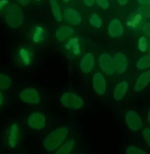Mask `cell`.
Returning <instances> with one entry per match:
<instances>
[{
    "label": "cell",
    "mask_w": 150,
    "mask_h": 154,
    "mask_svg": "<svg viewBox=\"0 0 150 154\" xmlns=\"http://www.w3.org/2000/svg\"><path fill=\"white\" fill-rule=\"evenodd\" d=\"M5 21L10 28H19L23 21V14L21 8L15 4L10 5L5 12Z\"/></svg>",
    "instance_id": "obj_4"
},
{
    "label": "cell",
    "mask_w": 150,
    "mask_h": 154,
    "mask_svg": "<svg viewBox=\"0 0 150 154\" xmlns=\"http://www.w3.org/2000/svg\"></svg>",
    "instance_id": "obj_39"
},
{
    "label": "cell",
    "mask_w": 150,
    "mask_h": 154,
    "mask_svg": "<svg viewBox=\"0 0 150 154\" xmlns=\"http://www.w3.org/2000/svg\"><path fill=\"white\" fill-rule=\"evenodd\" d=\"M21 127L19 123L14 122L9 125L4 133L5 146L10 149H14L20 144L21 140Z\"/></svg>",
    "instance_id": "obj_3"
},
{
    "label": "cell",
    "mask_w": 150,
    "mask_h": 154,
    "mask_svg": "<svg viewBox=\"0 0 150 154\" xmlns=\"http://www.w3.org/2000/svg\"><path fill=\"white\" fill-rule=\"evenodd\" d=\"M70 129L67 126H60L53 130L43 139V146L48 152H55L66 140Z\"/></svg>",
    "instance_id": "obj_1"
},
{
    "label": "cell",
    "mask_w": 150,
    "mask_h": 154,
    "mask_svg": "<svg viewBox=\"0 0 150 154\" xmlns=\"http://www.w3.org/2000/svg\"><path fill=\"white\" fill-rule=\"evenodd\" d=\"M98 4L101 7L103 8L108 7V2L107 0H97Z\"/></svg>",
    "instance_id": "obj_31"
},
{
    "label": "cell",
    "mask_w": 150,
    "mask_h": 154,
    "mask_svg": "<svg viewBox=\"0 0 150 154\" xmlns=\"http://www.w3.org/2000/svg\"><path fill=\"white\" fill-rule=\"evenodd\" d=\"M93 89L99 95H104L107 90V83L104 76L100 72L93 75L92 79Z\"/></svg>",
    "instance_id": "obj_13"
},
{
    "label": "cell",
    "mask_w": 150,
    "mask_h": 154,
    "mask_svg": "<svg viewBox=\"0 0 150 154\" xmlns=\"http://www.w3.org/2000/svg\"><path fill=\"white\" fill-rule=\"evenodd\" d=\"M144 22L143 14L136 12L131 14L127 20V26L133 30H138L142 27Z\"/></svg>",
    "instance_id": "obj_16"
},
{
    "label": "cell",
    "mask_w": 150,
    "mask_h": 154,
    "mask_svg": "<svg viewBox=\"0 0 150 154\" xmlns=\"http://www.w3.org/2000/svg\"><path fill=\"white\" fill-rule=\"evenodd\" d=\"M12 85V80L8 75L0 72V90H7Z\"/></svg>",
    "instance_id": "obj_22"
},
{
    "label": "cell",
    "mask_w": 150,
    "mask_h": 154,
    "mask_svg": "<svg viewBox=\"0 0 150 154\" xmlns=\"http://www.w3.org/2000/svg\"><path fill=\"white\" fill-rule=\"evenodd\" d=\"M119 1L121 4H125L127 0H119Z\"/></svg>",
    "instance_id": "obj_37"
},
{
    "label": "cell",
    "mask_w": 150,
    "mask_h": 154,
    "mask_svg": "<svg viewBox=\"0 0 150 154\" xmlns=\"http://www.w3.org/2000/svg\"><path fill=\"white\" fill-rule=\"evenodd\" d=\"M86 5L88 6H92L94 2V0H84Z\"/></svg>",
    "instance_id": "obj_34"
},
{
    "label": "cell",
    "mask_w": 150,
    "mask_h": 154,
    "mask_svg": "<svg viewBox=\"0 0 150 154\" xmlns=\"http://www.w3.org/2000/svg\"><path fill=\"white\" fill-rule=\"evenodd\" d=\"M63 1H64L65 2H69V1H70V0H62Z\"/></svg>",
    "instance_id": "obj_38"
},
{
    "label": "cell",
    "mask_w": 150,
    "mask_h": 154,
    "mask_svg": "<svg viewBox=\"0 0 150 154\" xmlns=\"http://www.w3.org/2000/svg\"><path fill=\"white\" fill-rule=\"evenodd\" d=\"M141 13L143 14H145L147 16L150 17V8H145L144 9H142L141 11Z\"/></svg>",
    "instance_id": "obj_32"
},
{
    "label": "cell",
    "mask_w": 150,
    "mask_h": 154,
    "mask_svg": "<svg viewBox=\"0 0 150 154\" xmlns=\"http://www.w3.org/2000/svg\"><path fill=\"white\" fill-rule=\"evenodd\" d=\"M29 128L34 131H41L46 125V118L43 112H36L30 114L27 119Z\"/></svg>",
    "instance_id": "obj_8"
},
{
    "label": "cell",
    "mask_w": 150,
    "mask_h": 154,
    "mask_svg": "<svg viewBox=\"0 0 150 154\" xmlns=\"http://www.w3.org/2000/svg\"><path fill=\"white\" fill-rule=\"evenodd\" d=\"M6 100V97L4 94V93L2 91V90H0V108H1L5 102Z\"/></svg>",
    "instance_id": "obj_29"
},
{
    "label": "cell",
    "mask_w": 150,
    "mask_h": 154,
    "mask_svg": "<svg viewBox=\"0 0 150 154\" xmlns=\"http://www.w3.org/2000/svg\"><path fill=\"white\" fill-rule=\"evenodd\" d=\"M61 105L65 108L71 110L81 109L84 106V100L77 94L74 92H65L60 98Z\"/></svg>",
    "instance_id": "obj_6"
},
{
    "label": "cell",
    "mask_w": 150,
    "mask_h": 154,
    "mask_svg": "<svg viewBox=\"0 0 150 154\" xmlns=\"http://www.w3.org/2000/svg\"><path fill=\"white\" fill-rule=\"evenodd\" d=\"M19 98L21 101L26 104L36 105L41 101V95L39 91L34 88H26L19 93Z\"/></svg>",
    "instance_id": "obj_7"
},
{
    "label": "cell",
    "mask_w": 150,
    "mask_h": 154,
    "mask_svg": "<svg viewBox=\"0 0 150 154\" xmlns=\"http://www.w3.org/2000/svg\"><path fill=\"white\" fill-rule=\"evenodd\" d=\"M50 7L53 15L55 19L57 21H61L62 20V14L60 11V9L58 4L57 0H49Z\"/></svg>",
    "instance_id": "obj_23"
},
{
    "label": "cell",
    "mask_w": 150,
    "mask_h": 154,
    "mask_svg": "<svg viewBox=\"0 0 150 154\" xmlns=\"http://www.w3.org/2000/svg\"><path fill=\"white\" fill-rule=\"evenodd\" d=\"M22 5H27L29 3L30 0H17Z\"/></svg>",
    "instance_id": "obj_33"
},
{
    "label": "cell",
    "mask_w": 150,
    "mask_h": 154,
    "mask_svg": "<svg viewBox=\"0 0 150 154\" xmlns=\"http://www.w3.org/2000/svg\"><path fill=\"white\" fill-rule=\"evenodd\" d=\"M30 41L37 47H41L46 41V31L44 27L38 25L31 31Z\"/></svg>",
    "instance_id": "obj_9"
},
{
    "label": "cell",
    "mask_w": 150,
    "mask_h": 154,
    "mask_svg": "<svg viewBox=\"0 0 150 154\" xmlns=\"http://www.w3.org/2000/svg\"><path fill=\"white\" fill-rule=\"evenodd\" d=\"M36 60V51L31 46L23 45L18 47L14 51V63L21 69L31 68L35 63Z\"/></svg>",
    "instance_id": "obj_2"
},
{
    "label": "cell",
    "mask_w": 150,
    "mask_h": 154,
    "mask_svg": "<svg viewBox=\"0 0 150 154\" xmlns=\"http://www.w3.org/2000/svg\"><path fill=\"white\" fill-rule=\"evenodd\" d=\"M99 65L101 70L107 75H112L115 72L114 59L108 53H103L99 58Z\"/></svg>",
    "instance_id": "obj_11"
},
{
    "label": "cell",
    "mask_w": 150,
    "mask_h": 154,
    "mask_svg": "<svg viewBox=\"0 0 150 154\" xmlns=\"http://www.w3.org/2000/svg\"><path fill=\"white\" fill-rule=\"evenodd\" d=\"M150 70H147L140 74L137 78L134 89L136 92L142 91L150 84Z\"/></svg>",
    "instance_id": "obj_15"
},
{
    "label": "cell",
    "mask_w": 150,
    "mask_h": 154,
    "mask_svg": "<svg viewBox=\"0 0 150 154\" xmlns=\"http://www.w3.org/2000/svg\"><path fill=\"white\" fill-rule=\"evenodd\" d=\"M95 64L94 57L92 53H86L82 56L79 61V68L84 74L90 73L93 70Z\"/></svg>",
    "instance_id": "obj_12"
},
{
    "label": "cell",
    "mask_w": 150,
    "mask_h": 154,
    "mask_svg": "<svg viewBox=\"0 0 150 154\" xmlns=\"http://www.w3.org/2000/svg\"><path fill=\"white\" fill-rule=\"evenodd\" d=\"M136 68L139 69H145L150 68V55L140 58L136 63Z\"/></svg>",
    "instance_id": "obj_24"
},
{
    "label": "cell",
    "mask_w": 150,
    "mask_h": 154,
    "mask_svg": "<svg viewBox=\"0 0 150 154\" xmlns=\"http://www.w3.org/2000/svg\"><path fill=\"white\" fill-rule=\"evenodd\" d=\"M74 34V29L69 26H62L55 32V38L58 42H63L70 38Z\"/></svg>",
    "instance_id": "obj_18"
},
{
    "label": "cell",
    "mask_w": 150,
    "mask_h": 154,
    "mask_svg": "<svg viewBox=\"0 0 150 154\" xmlns=\"http://www.w3.org/2000/svg\"><path fill=\"white\" fill-rule=\"evenodd\" d=\"M143 136L144 140L148 146L150 148V128H146L143 131Z\"/></svg>",
    "instance_id": "obj_28"
},
{
    "label": "cell",
    "mask_w": 150,
    "mask_h": 154,
    "mask_svg": "<svg viewBox=\"0 0 150 154\" xmlns=\"http://www.w3.org/2000/svg\"><path fill=\"white\" fill-rule=\"evenodd\" d=\"M143 29L144 34L150 38V23L145 24Z\"/></svg>",
    "instance_id": "obj_30"
},
{
    "label": "cell",
    "mask_w": 150,
    "mask_h": 154,
    "mask_svg": "<svg viewBox=\"0 0 150 154\" xmlns=\"http://www.w3.org/2000/svg\"><path fill=\"white\" fill-rule=\"evenodd\" d=\"M125 119L127 126L132 131H138L143 126L142 119L139 115L133 110H129L126 112Z\"/></svg>",
    "instance_id": "obj_10"
},
{
    "label": "cell",
    "mask_w": 150,
    "mask_h": 154,
    "mask_svg": "<svg viewBox=\"0 0 150 154\" xmlns=\"http://www.w3.org/2000/svg\"><path fill=\"white\" fill-rule=\"evenodd\" d=\"M64 17L65 21L73 26H78L82 20L81 15L72 8H68L64 11Z\"/></svg>",
    "instance_id": "obj_17"
},
{
    "label": "cell",
    "mask_w": 150,
    "mask_h": 154,
    "mask_svg": "<svg viewBox=\"0 0 150 154\" xmlns=\"http://www.w3.org/2000/svg\"><path fill=\"white\" fill-rule=\"evenodd\" d=\"M7 3V1L6 0H1L0 1V9L1 8L5 6V5Z\"/></svg>",
    "instance_id": "obj_35"
},
{
    "label": "cell",
    "mask_w": 150,
    "mask_h": 154,
    "mask_svg": "<svg viewBox=\"0 0 150 154\" xmlns=\"http://www.w3.org/2000/svg\"><path fill=\"white\" fill-rule=\"evenodd\" d=\"M126 153L128 154H145L146 152L142 148L130 146L126 148Z\"/></svg>",
    "instance_id": "obj_26"
},
{
    "label": "cell",
    "mask_w": 150,
    "mask_h": 154,
    "mask_svg": "<svg viewBox=\"0 0 150 154\" xmlns=\"http://www.w3.org/2000/svg\"><path fill=\"white\" fill-rule=\"evenodd\" d=\"M64 52L65 56L71 60L76 59L84 51L83 46L78 37H73L65 42L64 45Z\"/></svg>",
    "instance_id": "obj_5"
},
{
    "label": "cell",
    "mask_w": 150,
    "mask_h": 154,
    "mask_svg": "<svg viewBox=\"0 0 150 154\" xmlns=\"http://www.w3.org/2000/svg\"><path fill=\"white\" fill-rule=\"evenodd\" d=\"M89 22L92 26H93V27L96 28H99L101 27L102 24L101 19L97 14H93L91 16L89 20Z\"/></svg>",
    "instance_id": "obj_25"
},
{
    "label": "cell",
    "mask_w": 150,
    "mask_h": 154,
    "mask_svg": "<svg viewBox=\"0 0 150 154\" xmlns=\"http://www.w3.org/2000/svg\"><path fill=\"white\" fill-rule=\"evenodd\" d=\"M138 48L141 51L145 52L148 49V43L145 37H142L138 43Z\"/></svg>",
    "instance_id": "obj_27"
},
{
    "label": "cell",
    "mask_w": 150,
    "mask_h": 154,
    "mask_svg": "<svg viewBox=\"0 0 150 154\" xmlns=\"http://www.w3.org/2000/svg\"><path fill=\"white\" fill-rule=\"evenodd\" d=\"M147 120H148V122L149 123V124L150 125V110H149V112H148V115H147Z\"/></svg>",
    "instance_id": "obj_36"
},
{
    "label": "cell",
    "mask_w": 150,
    "mask_h": 154,
    "mask_svg": "<svg viewBox=\"0 0 150 154\" xmlns=\"http://www.w3.org/2000/svg\"><path fill=\"white\" fill-rule=\"evenodd\" d=\"M128 83L126 81H122L116 84L113 92V98L115 100H122L126 95L128 90Z\"/></svg>",
    "instance_id": "obj_19"
},
{
    "label": "cell",
    "mask_w": 150,
    "mask_h": 154,
    "mask_svg": "<svg viewBox=\"0 0 150 154\" xmlns=\"http://www.w3.org/2000/svg\"><path fill=\"white\" fill-rule=\"evenodd\" d=\"M108 32L109 35L114 38L121 36L123 33V28L121 23L117 19L111 21L108 25Z\"/></svg>",
    "instance_id": "obj_20"
},
{
    "label": "cell",
    "mask_w": 150,
    "mask_h": 154,
    "mask_svg": "<svg viewBox=\"0 0 150 154\" xmlns=\"http://www.w3.org/2000/svg\"><path fill=\"white\" fill-rule=\"evenodd\" d=\"M75 146V140L74 139L64 141L63 144L61 145L57 149L54 153L56 154H70L72 153Z\"/></svg>",
    "instance_id": "obj_21"
},
{
    "label": "cell",
    "mask_w": 150,
    "mask_h": 154,
    "mask_svg": "<svg viewBox=\"0 0 150 154\" xmlns=\"http://www.w3.org/2000/svg\"><path fill=\"white\" fill-rule=\"evenodd\" d=\"M114 70L118 74L126 72L128 68V61L127 57L122 53H118L114 57Z\"/></svg>",
    "instance_id": "obj_14"
}]
</instances>
